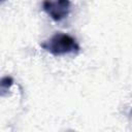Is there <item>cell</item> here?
I'll list each match as a JSON object with an SVG mask.
<instances>
[{
    "label": "cell",
    "mask_w": 132,
    "mask_h": 132,
    "mask_svg": "<svg viewBox=\"0 0 132 132\" xmlns=\"http://www.w3.org/2000/svg\"><path fill=\"white\" fill-rule=\"evenodd\" d=\"M41 47L54 56H62L79 52V45L76 40L65 33H56L50 39L42 42Z\"/></svg>",
    "instance_id": "1"
},
{
    "label": "cell",
    "mask_w": 132,
    "mask_h": 132,
    "mask_svg": "<svg viewBox=\"0 0 132 132\" xmlns=\"http://www.w3.org/2000/svg\"><path fill=\"white\" fill-rule=\"evenodd\" d=\"M42 7L54 21H61L69 14L70 0H44Z\"/></svg>",
    "instance_id": "2"
}]
</instances>
